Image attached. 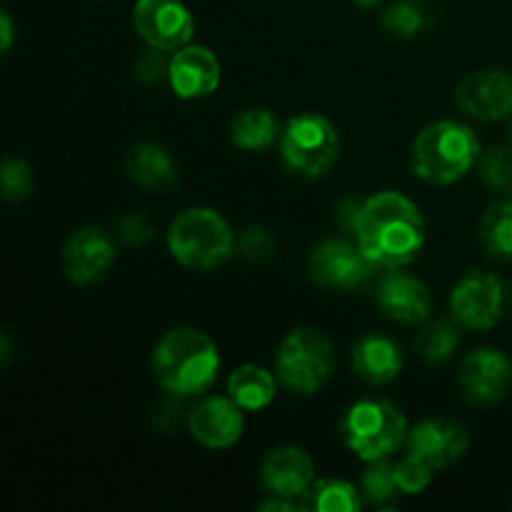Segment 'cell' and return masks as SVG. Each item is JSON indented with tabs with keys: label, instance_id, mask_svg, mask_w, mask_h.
Returning <instances> with one entry per match:
<instances>
[{
	"label": "cell",
	"instance_id": "obj_1",
	"mask_svg": "<svg viewBox=\"0 0 512 512\" xmlns=\"http://www.w3.org/2000/svg\"><path fill=\"white\" fill-rule=\"evenodd\" d=\"M353 235L375 268L395 270L413 263L423 250L425 220L408 195L383 190L363 200Z\"/></svg>",
	"mask_w": 512,
	"mask_h": 512
},
{
	"label": "cell",
	"instance_id": "obj_2",
	"mask_svg": "<svg viewBox=\"0 0 512 512\" xmlns=\"http://www.w3.org/2000/svg\"><path fill=\"white\" fill-rule=\"evenodd\" d=\"M153 375L175 398H193L215 383L220 370L218 345L195 328H175L153 350Z\"/></svg>",
	"mask_w": 512,
	"mask_h": 512
},
{
	"label": "cell",
	"instance_id": "obj_3",
	"mask_svg": "<svg viewBox=\"0 0 512 512\" xmlns=\"http://www.w3.org/2000/svg\"><path fill=\"white\" fill-rule=\"evenodd\" d=\"M480 160V140L458 120H438L415 138L410 165L420 180L450 185L468 175Z\"/></svg>",
	"mask_w": 512,
	"mask_h": 512
},
{
	"label": "cell",
	"instance_id": "obj_4",
	"mask_svg": "<svg viewBox=\"0 0 512 512\" xmlns=\"http://www.w3.org/2000/svg\"><path fill=\"white\" fill-rule=\"evenodd\" d=\"M235 235L213 208H188L170 223L168 250L190 270H213L230 258Z\"/></svg>",
	"mask_w": 512,
	"mask_h": 512
},
{
	"label": "cell",
	"instance_id": "obj_5",
	"mask_svg": "<svg viewBox=\"0 0 512 512\" xmlns=\"http://www.w3.org/2000/svg\"><path fill=\"white\" fill-rule=\"evenodd\" d=\"M343 443L365 463L383 460L408 435V423L400 408L390 400L368 398L350 405L340 423Z\"/></svg>",
	"mask_w": 512,
	"mask_h": 512
},
{
	"label": "cell",
	"instance_id": "obj_6",
	"mask_svg": "<svg viewBox=\"0 0 512 512\" xmlns=\"http://www.w3.org/2000/svg\"><path fill=\"white\" fill-rule=\"evenodd\" d=\"M280 155L293 173L320 178L333 168L340 155L338 130L320 113L295 115L280 130Z\"/></svg>",
	"mask_w": 512,
	"mask_h": 512
},
{
	"label": "cell",
	"instance_id": "obj_7",
	"mask_svg": "<svg viewBox=\"0 0 512 512\" xmlns=\"http://www.w3.org/2000/svg\"><path fill=\"white\" fill-rule=\"evenodd\" d=\"M280 383L298 395H313L333 373V345L315 328H298L283 340L275 358Z\"/></svg>",
	"mask_w": 512,
	"mask_h": 512
},
{
	"label": "cell",
	"instance_id": "obj_8",
	"mask_svg": "<svg viewBox=\"0 0 512 512\" xmlns=\"http://www.w3.org/2000/svg\"><path fill=\"white\" fill-rule=\"evenodd\" d=\"M133 28L150 48L175 53L193 40L195 20L180 0H138Z\"/></svg>",
	"mask_w": 512,
	"mask_h": 512
},
{
	"label": "cell",
	"instance_id": "obj_9",
	"mask_svg": "<svg viewBox=\"0 0 512 512\" xmlns=\"http://www.w3.org/2000/svg\"><path fill=\"white\" fill-rule=\"evenodd\" d=\"M505 288L493 273H468L450 295V313L460 328L490 330L503 318Z\"/></svg>",
	"mask_w": 512,
	"mask_h": 512
},
{
	"label": "cell",
	"instance_id": "obj_10",
	"mask_svg": "<svg viewBox=\"0 0 512 512\" xmlns=\"http://www.w3.org/2000/svg\"><path fill=\"white\" fill-rule=\"evenodd\" d=\"M308 273L320 288L353 290L375 273V265L358 245L348 240H325L310 253Z\"/></svg>",
	"mask_w": 512,
	"mask_h": 512
},
{
	"label": "cell",
	"instance_id": "obj_11",
	"mask_svg": "<svg viewBox=\"0 0 512 512\" xmlns=\"http://www.w3.org/2000/svg\"><path fill=\"white\" fill-rule=\"evenodd\" d=\"M115 260H118L115 238L98 225L75 230L63 245V270L78 285L98 283L113 268Z\"/></svg>",
	"mask_w": 512,
	"mask_h": 512
},
{
	"label": "cell",
	"instance_id": "obj_12",
	"mask_svg": "<svg viewBox=\"0 0 512 512\" xmlns=\"http://www.w3.org/2000/svg\"><path fill=\"white\" fill-rule=\"evenodd\" d=\"M458 383L473 405H495L512 383V363L498 348H478L460 363Z\"/></svg>",
	"mask_w": 512,
	"mask_h": 512
},
{
	"label": "cell",
	"instance_id": "obj_13",
	"mask_svg": "<svg viewBox=\"0 0 512 512\" xmlns=\"http://www.w3.org/2000/svg\"><path fill=\"white\" fill-rule=\"evenodd\" d=\"M455 103L470 118L495 123L512 118V75L505 70H475L460 80Z\"/></svg>",
	"mask_w": 512,
	"mask_h": 512
},
{
	"label": "cell",
	"instance_id": "obj_14",
	"mask_svg": "<svg viewBox=\"0 0 512 512\" xmlns=\"http://www.w3.org/2000/svg\"><path fill=\"white\" fill-rule=\"evenodd\" d=\"M470 448V433L463 423L450 418H430L408 433V450L433 470L453 468Z\"/></svg>",
	"mask_w": 512,
	"mask_h": 512
},
{
	"label": "cell",
	"instance_id": "obj_15",
	"mask_svg": "<svg viewBox=\"0 0 512 512\" xmlns=\"http://www.w3.org/2000/svg\"><path fill=\"white\" fill-rule=\"evenodd\" d=\"M188 430L200 445L210 450H225L243 438V408L228 398L210 395L188 413Z\"/></svg>",
	"mask_w": 512,
	"mask_h": 512
},
{
	"label": "cell",
	"instance_id": "obj_16",
	"mask_svg": "<svg viewBox=\"0 0 512 512\" xmlns=\"http://www.w3.org/2000/svg\"><path fill=\"white\" fill-rule=\"evenodd\" d=\"M170 88L178 98L198 100L208 98L220 85V63L215 53L203 45H183L170 58L168 70Z\"/></svg>",
	"mask_w": 512,
	"mask_h": 512
},
{
	"label": "cell",
	"instance_id": "obj_17",
	"mask_svg": "<svg viewBox=\"0 0 512 512\" xmlns=\"http://www.w3.org/2000/svg\"><path fill=\"white\" fill-rule=\"evenodd\" d=\"M375 298H378L380 310L390 320L403 325L423 323L433 310V295H430L428 285L413 275L400 273L398 268L388 270L380 278Z\"/></svg>",
	"mask_w": 512,
	"mask_h": 512
},
{
	"label": "cell",
	"instance_id": "obj_18",
	"mask_svg": "<svg viewBox=\"0 0 512 512\" xmlns=\"http://www.w3.org/2000/svg\"><path fill=\"white\" fill-rule=\"evenodd\" d=\"M265 490L280 498H303L315 483V465L298 445H280L270 450L260 468Z\"/></svg>",
	"mask_w": 512,
	"mask_h": 512
},
{
	"label": "cell",
	"instance_id": "obj_19",
	"mask_svg": "<svg viewBox=\"0 0 512 512\" xmlns=\"http://www.w3.org/2000/svg\"><path fill=\"white\" fill-rule=\"evenodd\" d=\"M353 370L360 380L370 385H388L403 370V350L393 338L380 333H368L355 343Z\"/></svg>",
	"mask_w": 512,
	"mask_h": 512
},
{
	"label": "cell",
	"instance_id": "obj_20",
	"mask_svg": "<svg viewBox=\"0 0 512 512\" xmlns=\"http://www.w3.org/2000/svg\"><path fill=\"white\" fill-rule=\"evenodd\" d=\"M125 173L145 190H165L178 183L173 155L158 143H138L125 153Z\"/></svg>",
	"mask_w": 512,
	"mask_h": 512
},
{
	"label": "cell",
	"instance_id": "obj_21",
	"mask_svg": "<svg viewBox=\"0 0 512 512\" xmlns=\"http://www.w3.org/2000/svg\"><path fill=\"white\" fill-rule=\"evenodd\" d=\"M275 393H278V385H275L273 373L260 365H243L228 378L230 400L250 413L268 408L275 400Z\"/></svg>",
	"mask_w": 512,
	"mask_h": 512
},
{
	"label": "cell",
	"instance_id": "obj_22",
	"mask_svg": "<svg viewBox=\"0 0 512 512\" xmlns=\"http://www.w3.org/2000/svg\"><path fill=\"white\" fill-rule=\"evenodd\" d=\"M280 138V123L270 110L265 108H250L243 110L233 118L230 123V140H233L235 148L248 150H265Z\"/></svg>",
	"mask_w": 512,
	"mask_h": 512
},
{
	"label": "cell",
	"instance_id": "obj_23",
	"mask_svg": "<svg viewBox=\"0 0 512 512\" xmlns=\"http://www.w3.org/2000/svg\"><path fill=\"white\" fill-rule=\"evenodd\" d=\"M438 18L433 0H398L383 13V30L393 38H415Z\"/></svg>",
	"mask_w": 512,
	"mask_h": 512
},
{
	"label": "cell",
	"instance_id": "obj_24",
	"mask_svg": "<svg viewBox=\"0 0 512 512\" xmlns=\"http://www.w3.org/2000/svg\"><path fill=\"white\" fill-rule=\"evenodd\" d=\"M480 243L493 258H512V198L498 200L480 220Z\"/></svg>",
	"mask_w": 512,
	"mask_h": 512
},
{
	"label": "cell",
	"instance_id": "obj_25",
	"mask_svg": "<svg viewBox=\"0 0 512 512\" xmlns=\"http://www.w3.org/2000/svg\"><path fill=\"white\" fill-rule=\"evenodd\" d=\"M308 505L305 508L318 512H355L360 510V495L350 483L338 478L315 480L305 493Z\"/></svg>",
	"mask_w": 512,
	"mask_h": 512
},
{
	"label": "cell",
	"instance_id": "obj_26",
	"mask_svg": "<svg viewBox=\"0 0 512 512\" xmlns=\"http://www.w3.org/2000/svg\"><path fill=\"white\" fill-rule=\"evenodd\" d=\"M458 345L460 330L450 320H433V323L420 330L418 340H415V348L428 363H443L455 353Z\"/></svg>",
	"mask_w": 512,
	"mask_h": 512
},
{
	"label": "cell",
	"instance_id": "obj_27",
	"mask_svg": "<svg viewBox=\"0 0 512 512\" xmlns=\"http://www.w3.org/2000/svg\"><path fill=\"white\" fill-rule=\"evenodd\" d=\"M35 175L25 160L5 158L0 160V198L8 203H23L33 193Z\"/></svg>",
	"mask_w": 512,
	"mask_h": 512
},
{
	"label": "cell",
	"instance_id": "obj_28",
	"mask_svg": "<svg viewBox=\"0 0 512 512\" xmlns=\"http://www.w3.org/2000/svg\"><path fill=\"white\" fill-rule=\"evenodd\" d=\"M363 495L368 503L385 505L398 495V483H395V465L385 463V460H373L368 470L363 473Z\"/></svg>",
	"mask_w": 512,
	"mask_h": 512
},
{
	"label": "cell",
	"instance_id": "obj_29",
	"mask_svg": "<svg viewBox=\"0 0 512 512\" xmlns=\"http://www.w3.org/2000/svg\"><path fill=\"white\" fill-rule=\"evenodd\" d=\"M480 178L498 193H512V148H493L480 158Z\"/></svg>",
	"mask_w": 512,
	"mask_h": 512
},
{
	"label": "cell",
	"instance_id": "obj_30",
	"mask_svg": "<svg viewBox=\"0 0 512 512\" xmlns=\"http://www.w3.org/2000/svg\"><path fill=\"white\" fill-rule=\"evenodd\" d=\"M430 480H433V468H430L423 458H418V455L410 453L408 458H403L398 465H395V483H398L400 493L405 495L423 493V490L430 485Z\"/></svg>",
	"mask_w": 512,
	"mask_h": 512
},
{
	"label": "cell",
	"instance_id": "obj_31",
	"mask_svg": "<svg viewBox=\"0 0 512 512\" xmlns=\"http://www.w3.org/2000/svg\"><path fill=\"white\" fill-rule=\"evenodd\" d=\"M275 248H278V243H275L273 233L263 228V225H250L238 238L240 255L250 260V263H265V260L273 258Z\"/></svg>",
	"mask_w": 512,
	"mask_h": 512
},
{
	"label": "cell",
	"instance_id": "obj_32",
	"mask_svg": "<svg viewBox=\"0 0 512 512\" xmlns=\"http://www.w3.org/2000/svg\"><path fill=\"white\" fill-rule=\"evenodd\" d=\"M168 70H170V58L165 55V50L150 48V45L148 50L135 60V75H138V80H143V83L148 85L160 83V80L168 78Z\"/></svg>",
	"mask_w": 512,
	"mask_h": 512
},
{
	"label": "cell",
	"instance_id": "obj_33",
	"mask_svg": "<svg viewBox=\"0 0 512 512\" xmlns=\"http://www.w3.org/2000/svg\"><path fill=\"white\" fill-rule=\"evenodd\" d=\"M115 230H118V238L125 245H145L153 238V223H150L145 213L123 215Z\"/></svg>",
	"mask_w": 512,
	"mask_h": 512
},
{
	"label": "cell",
	"instance_id": "obj_34",
	"mask_svg": "<svg viewBox=\"0 0 512 512\" xmlns=\"http://www.w3.org/2000/svg\"><path fill=\"white\" fill-rule=\"evenodd\" d=\"M360 208H363V200H355V198L343 200V203L338 205V220H340V225H343V228L348 230L350 235L355 233V225H358Z\"/></svg>",
	"mask_w": 512,
	"mask_h": 512
},
{
	"label": "cell",
	"instance_id": "obj_35",
	"mask_svg": "<svg viewBox=\"0 0 512 512\" xmlns=\"http://www.w3.org/2000/svg\"><path fill=\"white\" fill-rule=\"evenodd\" d=\"M13 40H15V25L13 18L0 8V58L13 48Z\"/></svg>",
	"mask_w": 512,
	"mask_h": 512
},
{
	"label": "cell",
	"instance_id": "obj_36",
	"mask_svg": "<svg viewBox=\"0 0 512 512\" xmlns=\"http://www.w3.org/2000/svg\"><path fill=\"white\" fill-rule=\"evenodd\" d=\"M260 510H265V512H295V510H300V505L295 503L293 498H280V495H273L270 500L260 503Z\"/></svg>",
	"mask_w": 512,
	"mask_h": 512
},
{
	"label": "cell",
	"instance_id": "obj_37",
	"mask_svg": "<svg viewBox=\"0 0 512 512\" xmlns=\"http://www.w3.org/2000/svg\"><path fill=\"white\" fill-rule=\"evenodd\" d=\"M13 358V340H10L8 333L0 330V363H8Z\"/></svg>",
	"mask_w": 512,
	"mask_h": 512
},
{
	"label": "cell",
	"instance_id": "obj_38",
	"mask_svg": "<svg viewBox=\"0 0 512 512\" xmlns=\"http://www.w3.org/2000/svg\"><path fill=\"white\" fill-rule=\"evenodd\" d=\"M355 5H358V8H375V5L380 3V0H353Z\"/></svg>",
	"mask_w": 512,
	"mask_h": 512
},
{
	"label": "cell",
	"instance_id": "obj_39",
	"mask_svg": "<svg viewBox=\"0 0 512 512\" xmlns=\"http://www.w3.org/2000/svg\"><path fill=\"white\" fill-rule=\"evenodd\" d=\"M510 138H512V120H510Z\"/></svg>",
	"mask_w": 512,
	"mask_h": 512
},
{
	"label": "cell",
	"instance_id": "obj_40",
	"mask_svg": "<svg viewBox=\"0 0 512 512\" xmlns=\"http://www.w3.org/2000/svg\"><path fill=\"white\" fill-rule=\"evenodd\" d=\"M510 305H512V295H510Z\"/></svg>",
	"mask_w": 512,
	"mask_h": 512
}]
</instances>
